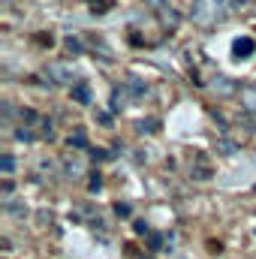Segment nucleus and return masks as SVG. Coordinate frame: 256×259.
<instances>
[{
	"instance_id": "nucleus-4",
	"label": "nucleus",
	"mask_w": 256,
	"mask_h": 259,
	"mask_svg": "<svg viewBox=\"0 0 256 259\" xmlns=\"http://www.w3.org/2000/svg\"><path fill=\"white\" fill-rule=\"evenodd\" d=\"M241 109L256 115V81L247 84V88H241Z\"/></svg>"
},
{
	"instance_id": "nucleus-11",
	"label": "nucleus",
	"mask_w": 256,
	"mask_h": 259,
	"mask_svg": "<svg viewBox=\"0 0 256 259\" xmlns=\"http://www.w3.org/2000/svg\"><path fill=\"white\" fill-rule=\"evenodd\" d=\"M69 142H72V145H75V148H81V145H84V133H75V136H72V139H69Z\"/></svg>"
},
{
	"instance_id": "nucleus-10",
	"label": "nucleus",
	"mask_w": 256,
	"mask_h": 259,
	"mask_svg": "<svg viewBox=\"0 0 256 259\" xmlns=\"http://www.w3.org/2000/svg\"><path fill=\"white\" fill-rule=\"evenodd\" d=\"M217 151H223V154H229V151H235V145H232V142H217Z\"/></svg>"
},
{
	"instance_id": "nucleus-7",
	"label": "nucleus",
	"mask_w": 256,
	"mask_h": 259,
	"mask_svg": "<svg viewBox=\"0 0 256 259\" xmlns=\"http://www.w3.org/2000/svg\"><path fill=\"white\" fill-rule=\"evenodd\" d=\"M0 169H3V172H6V175H9V172H12V169H15V160H12V157H9V154H6V157H3V160H0Z\"/></svg>"
},
{
	"instance_id": "nucleus-3",
	"label": "nucleus",
	"mask_w": 256,
	"mask_h": 259,
	"mask_svg": "<svg viewBox=\"0 0 256 259\" xmlns=\"http://www.w3.org/2000/svg\"><path fill=\"white\" fill-rule=\"evenodd\" d=\"M232 52H235V58H250L256 52V39L253 36H241V39H235V46H232Z\"/></svg>"
},
{
	"instance_id": "nucleus-9",
	"label": "nucleus",
	"mask_w": 256,
	"mask_h": 259,
	"mask_svg": "<svg viewBox=\"0 0 256 259\" xmlns=\"http://www.w3.org/2000/svg\"><path fill=\"white\" fill-rule=\"evenodd\" d=\"M115 214H118V217H130V205H121V202H118V205H115Z\"/></svg>"
},
{
	"instance_id": "nucleus-5",
	"label": "nucleus",
	"mask_w": 256,
	"mask_h": 259,
	"mask_svg": "<svg viewBox=\"0 0 256 259\" xmlns=\"http://www.w3.org/2000/svg\"><path fill=\"white\" fill-rule=\"evenodd\" d=\"M214 91H217V94H235V84H232L226 75H217V78H214Z\"/></svg>"
},
{
	"instance_id": "nucleus-1",
	"label": "nucleus",
	"mask_w": 256,
	"mask_h": 259,
	"mask_svg": "<svg viewBox=\"0 0 256 259\" xmlns=\"http://www.w3.org/2000/svg\"><path fill=\"white\" fill-rule=\"evenodd\" d=\"M229 12V0H193L190 18L199 27H214L226 18Z\"/></svg>"
},
{
	"instance_id": "nucleus-2",
	"label": "nucleus",
	"mask_w": 256,
	"mask_h": 259,
	"mask_svg": "<svg viewBox=\"0 0 256 259\" xmlns=\"http://www.w3.org/2000/svg\"><path fill=\"white\" fill-rule=\"evenodd\" d=\"M49 75H52L55 81H61V84H72L75 69H72V64H52L49 66Z\"/></svg>"
},
{
	"instance_id": "nucleus-8",
	"label": "nucleus",
	"mask_w": 256,
	"mask_h": 259,
	"mask_svg": "<svg viewBox=\"0 0 256 259\" xmlns=\"http://www.w3.org/2000/svg\"><path fill=\"white\" fill-rule=\"evenodd\" d=\"M145 3H148V6H154L157 12H166V9H172V6H169L166 0H145Z\"/></svg>"
},
{
	"instance_id": "nucleus-6",
	"label": "nucleus",
	"mask_w": 256,
	"mask_h": 259,
	"mask_svg": "<svg viewBox=\"0 0 256 259\" xmlns=\"http://www.w3.org/2000/svg\"><path fill=\"white\" fill-rule=\"evenodd\" d=\"M72 97H75L78 103H88V84H75V91H72Z\"/></svg>"
}]
</instances>
